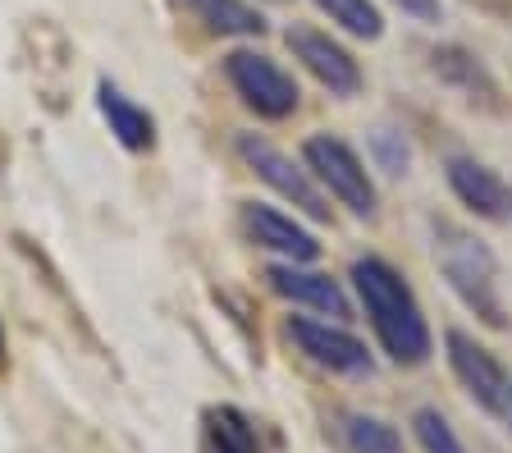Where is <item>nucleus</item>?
Returning <instances> with one entry per match:
<instances>
[{"label": "nucleus", "mask_w": 512, "mask_h": 453, "mask_svg": "<svg viewBox=\"0 0 512 453\" xmlns=\"http://www.w3.org/2000/svg\"><path fill=\"white\" fill-rule=\"evenodd\" d=\"M430 229H435V266L448 280V289L458 293L467 312H476L480 325L508 330V307H503V293H499V261H494V252L476 234L448 225V220H435Z\"/></svg>", "instance_id": "2"}, {"label": "nucleus", "mask_w": 512, "mask_h": 453, "mask_svg": "<svg viewBox=\"0 0 512 453\" xmlns=\"http://www.w3.org/2000/svg\"><path fill=\"white\" fill-rule=\"evenodd\" d=\"M476 5H503V0H476Z\"/></svg>", "instance_id": "23"}, {"label": "nucleus", "mask_w": 512, "mask_h": 453, "mask_svg": "<svg viewBox=\"0 0 512 453\" xmlns=\"http://www.w3.org/2000/svg\"><path fill=\"white\" fill-rule=\"evenodd\" d=\"M96 106H101V115H106L110 133L119 138V147L128 151H151L156 147V119H151V110H142L133 97H124L115 83H96Z\"/></svg>", "instance_id": "13"}, {"label": "nucleus", "mask_w": 512, "mask_h": 453, "mask_svg": "<svg viewBox=\"0 0 512 453\" xmlns=\"http://www.w3.org/2000/svg\"><path fill=\"white\" fill-rule=\"evenodd\" d=\"M284 335L298 344V353L316 367L334 371V376H371L375 371V357L362 339L343 330L334 321H311V316H288Z\"/></svg>", "instance_id": "6"}, {"label": "nucleus", "mask_w": 512, "mask_h": 453, "mask_svg": "<svg viewBox=\"0 0 512 453\" xmlns=\"http://www.w3.org/2000/svg\"><path fill=\"white\" fill-rule=\"evenodd\" d=\"M371 161H375V170H384V174H407V165H412V142L398 129H375Z\"/></svg>", "instance_id": "19"}, {"label": "nucleus", "mask_w": 512, "mask_h": 453, "mask_svg": "<svg viewBox=\"0 0 512 453\" xmlns=\"http://www.w3.org/2000/svg\"><path fill=\"white\" fill-rule=\"evenodd\" d=\"M288 51L316 78L330 97H357L362 92V65L352 60V51L343 42H334L330 33H320V28H307V23H293L284 33Z\"/></svg>", "instance_id": "7"}, {"label": "nucleus", "mask_w": 512, "mask_h": 453, "mask_svg": "<svg viewBox=\"0 0 512 453\" xmlns=\"http://www.w3.org/2000/svg\"><path fill=\"white\" fill-rule=\"evenodd\" d=\"M339 431L348 453H403V435L384 417H371V412H343Z\"/></svg>", "instance_id": "16"}, {"label": "nucleus", "mask_w": 512, "mask_h": 453, "mask_svg": "<svg viewBox=\"0 0 512 453\" xmlns=\"http://www.w3.org/2000/svg\"><path fill=\"white\" fill-rule=\"evenodd\" d=\"M320 14H330V23H339L343 33L362 37V42H375L384 37V14L375 0H311Z\"/></svg>", "instance_id": "17"}, {"label": "nucleus", "mask_w": 512, "mask_h": 453, "mask_svg": "<svg viewBox=\"0 0 512 453\" xmlns=\"http://www.w3.org/2000/svg\"><path fill=\"white\" fill-rule=\"evenodd\" d=\"M444 348H448V367H453V376H458L462 389L471 394V403H476V408H485L490 417H503V408H508V380L512 376L503 371L499 357H494L485 344H476L467 330H448Z\"/></svg>", "instance_id": "8"}, {"label": "nucleus", "mask_w": 512, "mask_h": 453, "mask_svg": "<svg viewBox=\"0 0 512 453\" xmlns=\"http://www.w3.org/2000/svg\"><path fill=\"white\" fill-rule=\"evenodd\" d=\"M412 431H416V444L426 453H467L458 440V431H453V421H448L439 408H416Z\"/></svg>", "instance_id": "18"}, {"label": "nucleus", "mask_w": 512, "mask_h": 453, "mask_svg": "<svg viewBox=\"0 0 512 453\" xmlns=\"http://www.w3.org/2000/svg\"><path fill=\"white\" fill-rule=\"evenodd\" d=\"M270 5H279V0H270Z\"/></svg>", "instance_id": "24"}, {"label": "nucleus", "mask_w": 512, "mask_h": 453, "mask_svg": "<svg viewBox=\"0 0 512 453\" xmlns=\"http://www.w3.org/2000/svg\"><path fill=\"white\" fill-rule=\"evenodd\" d=\"M430 74L444 87H453L467 106L485 110V115H508V97H503V83L494 78V69L480 60L476 51L458 42H444L430 51Z\"/></svg>", "instance_id": "9"}, {"label": "nucleus", "mask_w": 512, "mask_h": 453, "mask_svg": "<svg viewBox=\"0 0 512 453\" xmlns=\"http://www.w3.org/2000/svg\"><path fill=\"white\" fill-rule=\"evenodd\" d=\"M179 5L211 37H261L270 28L266 14L256 5H247V0H179Z\"/></svg>", "instance_id": "14"}, {"label": "nucleus", "mask_w": 512, "mask_h": 453, "mask_svg": "<svg viewBox=\"0 0 512 453\" xmlns=\"http://www.w3.org/2000/svg\"><path fill=\"white\" fill-rule=\"evenodd\" d=\"M302 165L311 170L325 193L339 206H348L357 220H375L380 216V193H375V179L366 170V161L334 133H316V138L302 142Z\"/></svg>", "instance_id": "3"}, {"label": "nucleus", "mask_w": 512, "mask_h": 453, "mask_svg": "<svg viewBox=\"0 0 512 453\" xmlns=\"http://www.w3.org/2000/svg\"><path fill=\"white\" fill-rule=\"evenodd\" d=\"M224 78L238 92V101L261 119H288V115H298V106H302V92L293 83V74L279 69L266 51H252V46L229 51L224 55Z\"/></svg>", "instance_id": "5"}, {"label": "nucleus", "mask_w": 512, "mask_h": 453, "mask_svg": "<svg viewBox=\"0 0 512 453\" xmlns=\"http://www.w3.org/2000/svg\"><path fill=\"white\" fill-rule=\"evenodd\" d=\"M238 225H243L247 243H256L261 252H275L279 261H316L320 257V243L302 220L284 216L279 206L266 202H243L238 211Z\"/></svg>", "instance_id": "11"}, {"label": "nucleus", "mask_w": 512, "mask_h": 453, "mask_svg": "<svg viewBox=\"0 0 512 453\" xmlns=\"http://www.w3.org/2000/svg\"><path fill=\"white\" fill-rule=\"evenodd\" d=\"M206 453H261L256 426L247 421V412L238 408H211L206 412Z\"/></svg>", "instance_id": "15"}, {"label": "nucleus", "mask_w": 512, "mask_h": 453, "mask_svg": "<svg viewBox=\"0 0 512 453\" xmlns=\"http://www.w3.org/2000/svg\"><path fill=\"white\" fill-rule=\"evenodd\" d=\"M234 151H238V161H243L261 184L275 188L284 202H293L302 216L330 220V197H325V188L311 179V170L302 161H293L288 151H279L275 142L261 138V133H238Z\"/></svg>", "instance_id": "4"}, {"label": "nucleus", "mask_w": 512, "mask_h": 453, "mask_svg": "<svg viewBox=\"0 0 512 453\" xmlns=\"http://www.w3.org/2000/svg\"><path fill=\"white\" fill-rule=\"evenodd\" d=\"M0 367H5V330H0Z\"/></svg>", "instance_id": "22"}, {"label": "nucleus", "mask_w": 512, "mask_h": 453, "mask_svg": "<svg viewBox=\"0 0 512 453\" xmlns=\"http://www.w3.org/2000/svg\"><path fill=\"white\" fill-rule=\"evenodd\" d=\"M503 417H508V426H512V380H508V408H503Z\"/></svg>", "instance_id": "21"}, {"label": "nucleus", "mask_w": 512, "mask_h": 453, "mask_svg": "<svg viewBox=\"0 0 512 453\" xmlns=\"http://www.w3.org/2000/svg\"><path fill=\"white\" fill-rule=\"evenodd\" d=\"M266 280L279 298L311 307V312L330 316V321H348L352 316V302L343 293V284L334 275H325V270H311V261H275L266 270Z\"/></svg>", "instance_id": "12"}, {"label": "nucleus", "mask_w": 512, "mask_h": 453, "mask_svg": "<svg viewBox=\"0 0 512 453\" xmlns=\"http://www.w3.org/2000/svg\"><path fill=\"white\" fill-rule=\"evenodd\" d=\"M394 5L407 14V19H416V23H439V14H444V5H439V0H394Z\"/></svg>", "instance_id": "20"}, {"label": "nucleus", "mask_w": 512, "mask_h": 453, "mask_svg": "<svg viewBox=\"0 0 512 453\" xmlns=\"http://www.w3.org/2000/svg\"><path fill=\"white\" fill-rule=\"evenodd\" d=\"M444 179L471 216L490 220V225H508L512 220V184L485 161H476V156H448Z\"/></svg>", "instance_id": "10"}, {"label": "nucleus", "mask_w": 512, "mask_h": 453, "mask_svg": "<svg viewBox=\"0 0 512 453\" xmlns=\"http://www.w3.org/2000/svg\"><path fill=\"white\" fill-rule=\"evenodd\" d=\"M352 289L366 307V321H371L380 348L389 353V362L398 367H421L430 362V348H435V335H430V321L416 302L407 275L384 257H357L352 261Z\"/></svg>", "instance_id": "1"}]
</instances>
